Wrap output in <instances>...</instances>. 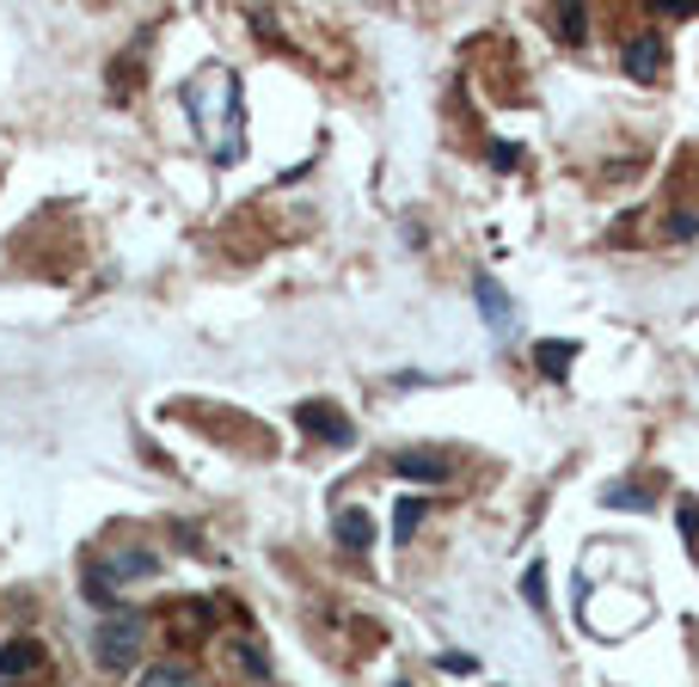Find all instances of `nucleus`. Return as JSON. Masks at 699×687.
Here are the masks:
<instances>
[{
	"instance_id": "16",
	"label": "nucleus",
	"mask_w": 699,
	"mask_h": 687,
	"mask_svg": "<svg viewBox=\"0 0 699 687\" xmlns=\"http://www.w3.org/2000/svg\"><path fill=\"white\" fill-rule=\"evenodd\" d=\"M699 234V209H681V215H669V239H693Z\"/></svg>"
},
{
	"instance_id": "6",
	"label": "nucleus",
	"mask_w": 699,
	"mask_h": 687,
	"mask_svg": "<svg viewBox=\"0 0 699 687\" xmlns=\"http://www.w3.org/2000/svg\"><path fill=\"white\" fill-rule=\"evenodd\" d=\"M38 663H43L38 638H7V645H0V687L13 681V675H31Z\"/></svg>"
},
{
	"instance_id": "12",
	"label": "nucleus",
	"mask_w": 699,
	"mask_h": 687,
	"mask_svg": "<svg viewBox=\"0 0 699 687\" xmlns=\"http://www.w3.org/2000/svg\"><path fill=\"white\" fill-rule=\"evenodd\" d=\"M111 571H117V583H130V577H154L160 558H154V553H142V546H123V553L111 558Z\"/></svg>"
},
{
	"instance_id": "11",
	"label": "nucleus",
	"mask_w": 699,
	"mask_h": 687,
	"mask_svg": "<svg viewBox=\"0 0 699 687\" xmlns=\"http://www.w3.org/2000/svg\"><path fill=\"white\" fill-rule=\"evenodd\" d=\"M473 289H479V314H485V319H491V326H497V331L510 326V295H503V289H497V283H491V277H479Z\"/></svg>"
},
{
	"instance_id": "17",
	"label": "nucleus",
	"mask_w": 699,
	"mask_h": 687,
	"mask_svg": "<svg viewBox=\"0 0 699 687\" xmlns=\"http://www.w3.org/2000/svg\"><path fill=\"white\" fill-rule=\"evenodd\" d=\"M558 31H565V38L577 43L583 31H589V19H583V7H565V13H558Z\"/></svg>"
},
{
	"instance_id": "7",
	"label": "nucleus",
	"mask_w": 699,
	"mask_h": 687,
	"mask_svg": "<svg viewBox=\"0 0 699 687\" xmlns=\"http://www.w3.org/2000/svg\"><path fill=\"white\" fill-rule=\"evenodd\" d=\"M331 534H338L350 553H369L374 546V522H369V510H338L331 515Z\"/></svg>"
},
{
	"instance_id": "1",
	"label": "nucleus",
	"mask_w": 699,
	"mask_h": 687,
	"mask_svg": "<svg viewBox=\"0 0 699 687\" xmlns=\"http://www.w3.org/2000/svg\"><path fill=\"white\" fill-rule=\"evenodd\" d=\"M142 638H147V626L135 621V614H111V621H99V633H93V657H99V669L130 675L135 663H142Z\"/></svg>"
},
{
	"instance_id": "15",
	"label": "nucleus",
	"mask_w": 699,
	"mask_h": 687,
	"mask_svg": "<svg viewBox=\"0 0 699 687\" xmlns=\"http://www.w3.org/2000/svg\"><path fill=\"white\" fill-rule=\"evenodd\" d=\"M602 503H614V510H620V503H626V510H650V498H645V491H633V485H614Z\"/></svg>"
},
{
	"instance_id": "19",
	"label": "nucleus",
	"mask_w": 699,
	"mask_h": 687,
	"mask_svg": "<svg viewBox=\"0 0 699 687\" xmlns=\"http://www.w3.org/2000/svg\"><path fill=\"white\" fill-rule=\"evenodd\" d=\"M528 602L534 608H546V571L541 565H528Z\"/></svg>"
},
{
	"instance_id": "18",
	"label": "nucleus",
	"mask_w": 699,
	"mask_h": 687,
	"mask_svg": "<svg viewBox=\"0 0 699 687\" xmlns=\"http://www.w3.org/2000/svg\"><path fill=\"white\" fill-rule=\"evenodd\" d=\"M491 166H497V172H515V166H522V147H515V142H497V147H491Z\"/></svg>"
},
{
	"instance_id": "8",
	"label": "nucleus",
	"mask_w": 699,
	"mask_h": 687,
	"mask_svg": "<svg viewBox=\"0 0 699 687\" xmlns=\"http://www.w3.org/2000/svg\"><path fill=\"white\" fill-rule=\"evenodd\" d=\"M215 626V608L209 602H185V608L172 614V638H178V645H185V638H203Z\"/></svg>"
},
{
	"instance_id": "20",
	"label": "nucleus",
	"mask_w": 699,
	"mask_h": 687,
	"mask_svg": "<svg viewBox=\"0 0 699 687\" xmlns=\"http://www.w3.org/2000/svg\"><path fill=\"white\" fill-rule=\"evenodd\" d=\"M675 515H681V534H687V541H699V503H681Z\"/></svg>"
},
{
	"instance_id": "13",
	"label": "nucleus",
	"mask_w": 699,
	"mask_h": 687,
	"mask_svg": "<svg viewBox=\"0 0 699 687\" xmlns=\"http://www.w3.org/2000/svg\"><path fill=\"white\" fill-rule=\"evenodd\" d=\"M227 650H234V663H239L246 675H258V681L270 675V657L258 650V638H227Z\"/></svg>"
},
{
	"instance_id": "10",
	"label": "nucleus",
	"mask_w": 699,
	"mask_h": 687,
	"mask_svg": "<svg viewBox=\"0 0 699 687\" xmlns=\"http://www.w3.org/2000/svg\"><path fill=\"white\" fill-rule=\"evenodd\" d=\"M142 687H203V681H197V669H191V663L166 657V663H154V669L142 675Z\"/></svg>"
},
{
	"instance_id": "5",
	"label": "nucleus",
	"mask_w": 699,
	"mask_h": 687,
	"mask_svg": "<svg viewBox=\"0 0 699 687\" xmlns=\"http://www.w3.org/2000/svg\"><path fill=\"white\" fill-rule=\"evenodd\" d=\"M662 55H669V50H662V38H657V31H645V38L626 43V74H633V80H657L662 74Z\"/></svg>"
},
{
	"instance_id": "3",
	"label": "nucleus",
	"mask_w": 699,
	"mask_h": 687,
	"mask_svg": "<svg viewBox=\"0 0 699 687\" xmlns=\"http://www.w3.org/2000/svg\"><path fill=\"white\" fill-rule=\"evenodd\" d=\"M393 473L399 479H418V485H449V479H454V461H442V454H418V449H399L393 454Z\"/></svg>"
},
{
	"instance_id": "2",
	"label": "nucleus",
	"mask_w": 699,
	"mask_h": 687,
	"mask_svg": "<svg viewBox=\"0 0 699 687\" xmlns=\"http://www.w3.org/2000/svg\"><path fill=\"white\" fill-rule=\"evenodd\" d=\"M295 423H301L307 437H319V442H338V449L357 442V423L343 418L338 406H319V399H301V406H295Z\"/></svg>"
},
{
	"instance_id": "4",
	"label": "nucleus",
	"mask_w": 699,
	"mask_h": 687,
	"mask_svg": "<svg viewBox=\"0 0 699 687\" xmlns=\"http://www.w3.org/2000/svg\"><path fill=\"white\" fill-rule=\"evenodd\" d=\"M80 589H86L93 608H117V571H111V558H86L80 565Z\"/></svg>"
},
{
	"instance_id": "9",
	"label": "nucleus",
	"mask_w": 699,
	"mask_h": 687,
	"mask_svg": "<svg viewBox=\"0 0 699 687\" xmlns=\"http://www.w3.org/2000/svg\"><path fill=\"white\" fill-rule=\"evenodd\" d=\"M570 350H577V344H565V338H546V344H534V362H541V375H546V381H565V369H570Z\"/></svg>"
},
{
	"instance_id": "14",
	"label": "nucleus",
	"mask_w": 699,
	"mask_h": 687,
	"mask_svg": "<svg viewBox=\"0 0 699 687\" xmlns=\"http://www.w3.org/2000/svg\"><path fill=\"white\" fill-rule=\"evenodd\" d=\"M418 522H423V498H405V503H399V515H393V541L405 546L411 534H418Z\"/></svg>"
}]
</instances>
